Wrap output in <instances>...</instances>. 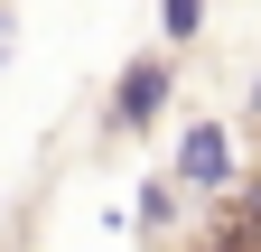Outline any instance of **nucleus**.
<instances>
[{"instance_id":"nucleus-1","label":"nucleus","mask_w":261,"mask_h":252,"mask_svg":"<svg viewBox=\"0 0 261 252\" xmlns=\"http://www.w3.org/2000/svg\"><path fill=\"white\" fill-rule=\"evenodd\" d=\"M168 84H177L168 56H130L121 84H112V131H149V121L168 112Z\"/></svg>"},{"instance_id":"nucleus-2","label":"nucleus","mask_w":261,"mask_h":252,"mask_svg":"<svg viewBox=\"0 0 261 252\" xmlns=\"http://www.w3.org/2000/svg\"><path fill=\"white\" fill-rule=\"evenodd\" d=\"M177 187H196V196H224V187H233V131H224V121L177 131Z\"/></svg>"},{"instance_id":"nucleus-3","label":"nucleus","mask_w":261,"mask_h":252,"mask_svg":"<svg viewBox=\"0 0 261 252\" xmlns=\"http://www.w3.org/2000/svg\"><path fill=\"white\" fill-rule=\"evenodd\" d=\"M177 224V178H149L140 187V234H168Z\"/></svg>"},{"instance_id":"nucleus-4","label":"nucleus","mask_w":261,"mask_h":252,"mask_svg":"<svg viewBox=\"0 0 261 252\" xmlns=\"http://www.w3.org/2000/svg\"><path fill=\"white\" fill-rule=\"evenodd\" d=\"M159 28H168V38L187 47V38H196V28H205V0H159Z\"/></svg>"},{"instance_id":"nucleus-5","label":"nucleus","mask_w":261,"mask_h":252,"mask_svg":"<svg viewBox=\"0 0 261 252\" xmlns=\"http://www.w3.org/2000/svg\"><path fill=\"white\" fill-rule=\"evenodd\" d=\"M243 206H252V215H261V168H252V178H243Z\"/></svg>"},{"instance_id":"nucleus-6","label":"nucleus","mask_w":261,"mask_h":252,"mask_svg":"<svg viewBox=\"0 0 261 252\" xmlns=\"http://www.w3.org/2000/svg\"><path fill=\"white\" fill-rule=\"evenodd\" d=\"M252 131H261V75H252Z\"/></svg>"}]
</instances>
